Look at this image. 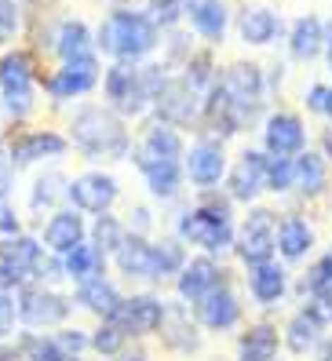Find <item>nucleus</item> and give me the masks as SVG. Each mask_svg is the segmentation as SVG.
Here are the masks:
<instances>
[{"label": "nucleus", "mask_w": 332, "mask_h": 361, "mask_svg": "<svg viewBox=\"0 0 332 361\" xmlns=\"http://www.w3.org/2000/svg\"><path fill=\"white\" fill-rule=\"evenodd\" d=\"M70 146H77L85 161H128L132 157V132L124 128L110 106H80L70 117Z\"/></svg>", "instance_id": "nucleus-1"}, {"label": "nucleus", "mask_w": 332, "mask_h": 361, "mask_svg": "<svg viewBox=\"0 0 332 361\" xmlns=\"http://www.w3.org/2000/svg\"><path fill=\"white\" fill-rule=\"evenodd\" d=\"M234 201L230 197H219L216 190H204L201 204L179 212L176 219V238L183 245H194L201 248L204 256H223V252L234 248Z\"/></svg>", "instance_id": "nucleus-2"}, {"label": "nucleus", "mask_w": 332, "mask_h": 361, "mask_svg": "<svg viewBox=\"0 0 332 361\" xmlns=\"http://www.w3.org/2000/svg\"><path fill=\"white\" fill-rule=\"evenodd\" d=\"M157 44H161V30L142 11L132 8L110 11L95 33V48H102L113 62H142L157 51Z\"/></svg>", "instance_id": "nucleus-3"}, {"label": "nucleus", "mask_w": 332, "mask_h": 361, "mask_svg": "<svg viewBox=\"0 0 332 361\" xmlns=\"http://www.w3.org/2000/svg\"><path fill=\"white\" fill-rule=\"evenodd\" d=\"M274 230H278V212L274 208H263V204L248 208V216L241 219V226L234 233V248H230L245 270H252L259 263H271L278 256Z\"/></svg>", "instance_id": "nucleus-4"}, {"label": "nucleus", "mask_w": 332, "mask_h": 361, "mask_svg": "<svg viewBox=\"0 0 332 361\" xmlns=\"http://www.w3.org/2000/svg\"><path fill=\"white\" fill-rule=\"evenodd\" d=\"M102 95L117 117H142L150 110V88L135 62H113L102 73Z\"/></svg>", "instance_id": "nucleus-5"}, {"label": "nucleus", "mask_w": 332, "mask_h": 361, "mask_svg": "<svg viewBox=\"0 0 332 361\" xmlns=\"http://www.w3.org/2000/svg\"><path fill=\"white\" fill-rule=\"evenodd\" d=\"M150 110L157 114V121L172 124V128H186V124L201 121V114H204V95L194 92L183 77H168V73H164L161 88H157L154 99H150Z\"/></svg>", "instance_id": "nucleus-6"}, {"label": "nucleus", "mask_w": 332, "mask_h": 361, "mask_svg": "<svg viewBox=\"0 0 332 361\" xmlns=\"http://www.w3.org/2000/svg\"><path fill=\"white\" fill-rule=\"evenodd\" d=\"M164 314H168V303H164L161 295H154V292H132V295H124L121 307L113 310V317H106V322H113L128 339H147V336L161 332Z\"/></svg>", "instance_id": "nucleus-7"}, {"label": "nucleus", "mask_w": 332, "mask_h": 361, "mask_svg": "<svg viewBox=\"0 0 332 361\" xmlns=\"http://www.w3.org/2000/svg\"><path fill=\"white\" fill-rule=\"evenodd\" d=\"M226 168H230V157H226V146L212 135H201L197 142L186 146L183 154V176L194 183V190H216L226 179Z\"/></svg>", "instance_id": "nucleus-8"}, {"label": "nucleus", "mask_w": 332, "mask_h": 361, "mask_svg": "<svg viewBox=\"0 0 332 361\" xmlns=\"http://www.w3.org/2000/svg\"><path fill=\"white\" fill-rule=\"evenodd\" d=\"M15 310H18V322H26L30 329H55L73 314V300L59 295L48 285H23Z\"/></svg>", "instance_id": "nucleus-9"}, {"label": "nucleus", "mask_w": 332, "mask_h": 361, "mask_svg": "<svg viewBox=\"0 0 332 361\" xmlns=\"http://www.w3.org/2000/svg\"><path fill=\"white\" fill-rule=\"evenodd\" d=\"M33 59L26 51H8L0 59V95L11 117H26L33 110Z\"/></svg>", "instance_id": "nucleus-10"}, {"label": "nucleus", "mask_w": 332, "mask_h": 361, "mask_svg": "<svg viewBox=\"0 0 332 361\" xmlns=\"http://www.w3.org/2000/svg\"><path fill=\"white\" fill-rule=\"evenodd\" d=\"M66 197L80 216H106L121 197V183H117V176L95 168V172H85L66 183Z\"/></svg>", "instance_id": "nucleus-11"}, {"label": "nucleus", "mask_w": 332, "mask_h": 361, "mask_svg": "<svg viewBox=\"0 0 332 361\" xmlns=\"http://www.w3.org/2000/svg\"><path fill=\"white\" fill-rule=\"evenodd\" d=\"M99 80H102V66H99V55H80V59H70V62H62V66L44 80V88L55 102H70V99H80V95H88L99 88Z\"/></svg>", "instance_id": "nucleus-12"}, {"label": "nucleus", "mask_w": 332, "mask_h": 361, "mask_svg": "<svg viewBox=\"0 0 332 361\" xmlns=\"http://www.w3.org/2000/svg\"><path fill=\"white\" fill-rule=\"evenodd\" d=\"M263 154L266 157H300L307 150V121L296 110H274L263 117Z\"/></svg>", "instance_id": "nucleus-13"}, {"label": "nucleus", "mask_w": 332, "mask_h": 361, "mask_svg": "<svg viewBox=\"0 0 332 361\" xmlns=\"http://www.w3.org/2000/svg\"><path fill=\"white\" fill-rule=\"evenodd\" d=\"M44 259V245L26 233H15L0 245V288H23L37 274V263Z\"/></svg>", "instance_id": "nucleus-14"}, {"label": "nucleus", "mask_w": 332, "mask_h": 361, "mask_svg": "<svg viewBox=\"0 0 332 361\" xmlns=\"http://www.w3.org/2000/svg\"><path fill=\"white\" fill-rule=\"evenodd\" d=\"M226 197L234 204H256L266 190V154L263 150H241L238 161L226 168Z\"/></svg>", "instance_id": "nucleus-15"}, {"label": "nucleus", "mask_w": 332, "mask_h": 361, "mask_svg": "<svg viewBox=\"0 0 332 361\" xmlns=\"http://www.w3.org/2000/svg\"><path fill=\"white\" fill-rule=\"evenodd\" d=\"M66 154H70V139L55 128H30V132H18L8 142V161L15 168H26L37 161H59Z\"/></svg>", "instance_id": "nucleus-16"}, {"label": "nucleus", "mask_w": 332, "mask_h": 361, "mask_svg": "<svg viewBox=\"0 0 332 361\" xmlns=\"http://www.w3.org/2000/svg\"><path fill=\"white\" fill-rule=\"evenodd\" d=\"M241 314H245V307L238 300V292L230 288V281H223L219 288H212L204 295V300L194 303V322L204 332H230V329L241 325Z\"/></svg>", "instance_id": "nucleus-17"}, {"label": "nucleus", "mask_w": 332, "mask_h": 361, "mask_svg": "<svg viewBox=\"0 0 332 361\" xmlns=\"http://www.w3.org/2000/svg\"><path fill=\"white\" fill-rule=\"evenodd\" d=\"M223 281H226V270L216 256H204V252L201 256H186L183 270L176 274V295L179 303H197Z\"/></svg>", "instance_id": "nucleus-18"}, {"label": "nucleus", "mask_w": 332, "mask_h": 361, "mask_svg": "<svg viewBox=\"0 0 332 361\" xmlns=\"http://www.w3.org/2000/svg\"><path fill=\"white\" fill-rule=\"evenodd\" d=\"M132 161H135V168H139L142 183H147L150 197H157V201H176V197L183 194V186H186L183 161L147 157V154H139V150H132Z\"/></svg>", "instance_id": "nucleus-19"}, {"label": "nucleus", "mask_w": 332, "mask_h": 361, "mask_svg": "<svg viewBox=\"0 0 332 361\" xmlns=\"http://www.w3.org/2000/svg\"><path fill=\"white\" fill-rule=\"evenodd\" d=\"M183 18L190 23V30L204 40V44L219 48L226 40V30H230V8L223 0H179Z\"/></svg>", "instance_id": "nucleus-20"}, {"label": "nucleus", "mask_w": 332, "mask_h": 361, "mask_svg": "<svg viewBox=\"0 0 332 361\" xmlns=\"http://www.w3.org/2000/svg\"><path fill=\"white\" fill-rule=\"evenodd\" d=\"M80 241H88V223L77 208H59L48 216L44 233H40V245H44L51 256H66Z\"/></svg>", "instance_id": "nucleus-21"}, {"label": "nucleus", "mask_w": 332, "mask_h": 361, "mask_svg": "<svg viewBox=\"0 0 332 361\" xmlns=\"http://www.w3.org/2000/svg\"><path fill=\"white\" fill-rule=\"evenodd\" d=\"M318 245V233H314V223L288 212V216L278 219V230H274V248L285 263H303L310 252Z\"/></svg>", "instance_id": "nucleus-22"}, {"label": "nucleus", "mask_w": 332, "mask_h": 361, "mask_svg": "<svg viewBox=\"0 0 332 361\" xmlns=\"http://www.w3.org/2000/svg\"><path fill=\"white\" fill-rule=\"evenodd\" d=\"M110 259H113V267H117L128 281H150V285L161 281V278H157V259H154V241H150V238L128 233Z\"/></svg>", "instance_id": "nucleus-23"}, {"label": "nucleus", "mask_w": 332, "mask_h": 361, "mask_svg": "<svg viewBox=\"0 0 332 361\" xmlns=\"http://www.w3.org/2000/svg\"><path fill=\"white\" fill-rule=\"evenodd\" d=\"M245 285H248V295H252L256 307H278L288 295V270L281 263H274V259L259 263V267L248 270Z\"/></svg>", "instance_id": "nucleus-24"}, {"label": "nucleus", "mask_w": 332, "mask_h": 361, "mask_svg": "<svg viewBox=\"0 0 332 361\" xmlns=\"http://www.w3.org/2000/svg\"><path fill=\"white\" fill-rule=\"evenodd\" d=\"M285 23H281V15L274 8H245L241 18H238V37H241V44L248 48H266V44H274V40L281 37Z\"/></svg>", "instance_id": "nucleus-25"}, {"label": "nucleus", "mask_w": 332, "mask_h": 361, "mask_svg": "<svg viewBox=\"0 0 332 361\" xmlns=\"http://www.w3.org/2000/svg\"><path fill=\"white\" fill-rule=\"evenodd\" d=\"M281 329L274 322H252L238 336V361H278Z\"/></svg>", "instance_id": "nucleus-26"}, {"label": "nucleus", "mask_w": 332, "mask_h": 361, "mask_svg": "<svg viewBox=\"0 0 332 361\" xmlns=\"http://www.w3.org/2000/svg\"><path fill=\"white\" fill-rule=\"evenodd\" d=\"M321 339H325V325H321L307 307H300V310L285 322V329H281V347H288V350L300 354V357H303V354H314Z\"/></svg>", "instance_id": "nucleus-27"}, {"label": "nucleus", "mask_w": 332, "mask_h": 361, "mask_svg": "<svg viewBox=\"0 0 332 361\" xmlns=\"http://www.w3.org/2000/svg\"><path fill=\"white\" fill-rule=\"evenodd\" d=\"M121 300H124V292L106 278V274H99V278H88V281H80V285H77V307L92 310L99 322L113 317V310L121 307Z\"/></svg>", "instance_id": "nucleus-28"}, {"label": "nucleus", "mask_w": 332, "mask_h": 361, "mask_svg": "<svg viewBox=\"0 0 332 361\" xmlns=\"http://www.w3.org/2000/svg\"><path fill=\"white\" fill-rule=\"evenodd\" d=\"M132 150L147 154V157H168V161H183L186 154V139L179 128H172V124L164 121H150L147 132H142V139L132 146Z\"/></svg>", "instance_id": "nucleus-29"}, {"label": "nucleus", "mask_w": 332, "mask_h": 361, "mask_svg": "<svg viewBox=\"0 0 332 361\" xmlns=\"http://www.w3.org/2000/svg\"><path fill=\"white\" fill-rule=\"evenodd\" d=\"M325 51V23L318 15H303L288 30V55L296 62H314Z\"/></svg>", "instance_id": "nucleus-30"}, {"label": "nucleus", "mask_w": 332, "mask_h": 361, "mask_svg": "<svg viewBox=\"0 0 332 361\" xmlns=\"http://www.w3.org/2000/svg\"><path fill=\"white\" fill-rule=\"evenodd\" d=\"M332 186V172H328V161L314 150H303L296 157V190L307 197V201H318L328 194Z\"/></svg>", "instance_id": "nucleus-31"}, {"label": "nucleus", "mask_w": 332, "mask_h": 361, "mask_svg": "<svg viewBox=\"0 0 332 361\" xmlns=\"http://www.w3.org/2000/svg\"><path fill=\"white\" fill-rule=\"evenodd\" d=\"M161 343L176 350V354H194L201 347V336H197V325L186 317L183 307H168V314H164V325H161Z\"/></svg>", "instance_id": "nucleus-32"}, {"label": "nucleus", "mask_w": 332, "mask_h": 361, "mask_svg": "<svg viewBox=\"0 0 332 361\" xmlns=\"http://www.w3.org/2000/svg\"><path fill=\"white\" fill-rule=\"evenodd\" d=\"M55 51L62 62H70V59H80V55H92L95 51V37L88 30L85 18H62V23L55 26Z\"/></svg>", "instance_id": "nucleus-33"}, {"label": "nucleus", "mask_w": 332, "mask_h": 361, "mask_svg": "<svg viewBox=\"0 0 332 361\" xmlns=\"http://www.w3.org/2000/svg\"><path fill=\"white\" fill-rule=\"evenodd\" d=\"M62 274H66L73 285L88 281V278H99V274H106V256H102L92 241H80L73 252L62 256Z\"/></svg>", "instance_id": "nucleus-34"}, {"label": "nucleus", "mask_w": 332, "mask_h": 361, "mask_svg": "<svg viewBox=\"0 0 332 361\" xmlns=\"http://www.w3.org/2000/svg\"><path fill=\"white\" fill-rule=\"evenodd\" d=\"M124 238H128V226H124L117 216H110V212H106V216H95V223L88 226V241L102 252V256H113V252L121 248V241Z\"/></svg>", "instance_id": "nucleus-35"}, {"label": "nucleus", "mask_w": 332, "mask_h": 361, "mask_svg": "<svg viewBox=\"0 0 332 361\" xmlns=\"http://www.w3.org/2000/svg\"><path fill=\"white\" fill-rule=\"evenodd\" d=\"M154 259H157V278H176L186 263V245L179 238H157L154 241Z\"/></svg>", "instance_id": "nucleus-36"}, {"label": "nucleus", "mask_w": 332, "mask_h": 361, "mask_svg": "<svg viewBox=\"0 0 332 361\" xmlns=\"http://www.w3.org/2000/svg\"><path fill=\"white\" fill-rule=\"evenodd\" d=\"M128 343H132V339L124 336L113 322H102L95 332H88V350H95L99 357H117Z\"/></svg>", "instance_id": "nucleus-37"}, {"label": "nucleus", "mask_w": 332, "mask_h": 361, "mask_svg": "<svg viewBox=\"0 0 332 361\" xmlns=\"http://www.w3.org/2000/svg\"><path fill=\"white\" fill-rule=\"evenodd\" d=\"M296 190V157H266V194Z\"/></svg>", "instance_id": "nucleus-38"}, {"label": "nucleus", "mask_w": 332, "mask_h": 361, "mask_svg": "<svg viewBox=\"0 0 332 361\" xmlns=\"http://www.w3.org/2000/svg\"><path fill=\"white\" fill-rule=\"evenodd\" d=\"M66 176L62 172H48V176H40L37 183H33V194H30V204L40 212V208H51L59 197H66Z\"/></svg>", "instance_id": "nucleus-39"}, {"label": "nucleus", "mask_w": 332, "mask_h": 361, "mask_svg": "<svg viewBox=\"0 0 332 361\" xmlns=\"http://www.w3.org/2000/svg\"><path fill=\"white\" fill-rule=\"evenodd\" d=\"M142 15H147L157 30H172L176 23H183L179 0H147V11H142Z\"/></svg>", "instance_id": "nucleus-40"}, {"label": "nucleus", "mask_w": 332, "mask_h": 361, "mask_svg": "<svg viewBox=\"0 0 332 361\" xmlns=\"http://www.w3.org/2000/svg\"><path fill=\"white\" fill-rule=\"evenodd\" d=\"M325 285H332V248L300 278V292L310 295V292H318V288H325Z\"/></svg>", "instance_id": "nucleus-41"}, {"label": "nucleus", "mask_w": 332, "mask_h": 361, "mask_svg": "<svg viewBox=\"0 0 332 361\" xmlns=\"http://www.w3.org/2000/svg\"><path fill=\"white\" fill-rule=\"evenodd\" d=\"M303 106H307V114L332 121V84H321V80L310 84V88L303 92Z\"/></svg>", "instance_id": "nucleus-42"}, {"label": "nucleus", "mask_w": 332, "mask_h": 361, "mask_svg": "<svg viewBox=\"0 0 332 361\" xmlns=\"http://www.w3.org/2000/svg\"><path fill=\"white\" fill-rule=\"evenodd\" d=\"M23 26V15H18L15 0H0V44H11Z\"/></svg>", "instance_id": "nucleus-43"}, {"label": "nucleus", "mask_w": 332, "mask_h": 361, "mask_svg": "<svg viewBox=\"0 0 332 361\" xmlns=\"http://www.w3.org/2000/svg\"><path fill=\"white\" fill-rule=\"evenodd\" d=\"M303 307L314 314L325 329H332V285H325V288H318V292H310Z\"/></svg>", "instance_id": "nucleus-44"}, {"label": "nucleus", "mask_w": 332, "mask_h": 361, "mask_svg": "<svg viewBox=\"0 0 332 361\" xmlns=\"http://www.w3.org/2000/svg\"><path fill=\"white\" fill-rule=\"evenodd\" d=\"M51 339H55V347H59L62 354H73V357H80V354L88 350V332H85V329H62V332H55Z\"/></svg>", "instance_id": "nucleus-45"}, {"label": "nucleus", "mask_w": 332, "mask_h": 361, "mask_svg": "<svg viewBox=\"0 0 332 361\" xmlns=\"http://www.w3.org/2000/svg\"><path fill=\"white\" fill-rule=\"evenodd\" d=\"M18 310H15V295H8V288H0V339H8L15 332Z\"/></svg>", "instance_id": "nucleus-46"}, {"label": "nucleus", "mask_w": 332, "mask_h": 361, "mask_svg": "<svg viewBox=\"0 0 332 361\" xmlns=\"http://www.w3.org/2000/svg\"><path fill=\"white\" fill-rule=\"evenodd\" d=\"M150 230H154V219H150V208H142V204H135V208H132V223H128V233H139V238H150Z\"/></svg>", "instance_id": "nucleus-47"}, {"label": "nucleus", "mask_w": 332, "mask_h": 361, "mask_svg": "<svg viewBox=\"0 0 332 361\" xmlns=\"http://www.w3.org/2000/svg\"><path fill=\"white\" fill-rule=\"evenodd\" d=\"M0 233H8V238H15V233H18V216H15L8 194H0Z\"/></svg>", "instance_id": "nucleus-48"}, {"label": "nucleus", "mask_w": 332, "mask_h": 361, "mask_svg": "<svg viewBox=\"0 0 332 361\" xmlns=\"http://www.w3.org/2000/svg\"><path fill=\"white\" fill-rule=\"evenodd\" d=\"M113 361H150V357H147V350H142V347H132V350L124 347V350H121Z\"/></svg>", "instance_id": "nucleus-49"}, {"label": "nucleus", "mask_w": 332, "mask_h": 361, "mask_svg": "<svg viewBox=\"0 0 332 361\" xmlns=\"http://www.w3.org/2000/svg\"><path fill=\"white\" fill-rule=\"evenodd\" d=\"M321 157L332 164V121L325 124V132H321Z\"/></svg>", "instance_id": "nucleus-50"}, {"label": "nucleus", "mask_w": 332, "mask_h": 361, "mask_svg": "<svg viewBox=\"0 0 332 361\" xmlns=\"http://www.w3.org/2000/svg\"><path fill=\"white\" fill-rule=\"evenodd\" d=\"M314 354H318V361H332V336H325V339H321Z\"/></svg>", "instance_id": "nucleus-51"}, {"label": "nucleus", "mask_w": 332, "mask_h": 361, "mask_svg": "<svg viewBox=\"0 0 332 361\" xmlns=\"http://www.w3.org/2000/svg\"><path fill=\"white\" fill-rule=\"evenodd\" d=\"M55 361H80V357H73V354H62V357H55Z\"/></svg>", "instance_id": "nucleus-52"}]
</instances>
